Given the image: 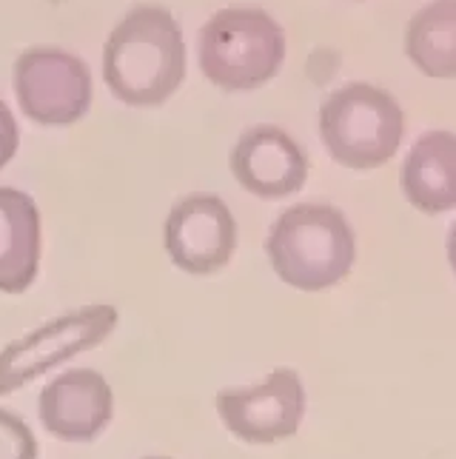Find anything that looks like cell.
Wrapping results in <instances>:
<instances>
[{"label": "cell", "mask_w": 456, "mask_h": 459, "mask_svg": "<svg viewBox=\"0 0 456 459\" xmlns=\"http://www.w3.org/2000/svg\"><path fill=\"white\" fill-rule=\"evenodd\" d=\"M185 77V40L163 6H134L115 26L103 49V81L129 106H160Z\"/></svg>", "instance_id": "obj_1"}, {"label": "cell", "mask_w": 456, "mask_h": 459, "mask_svg": "<svg viewBox=\"0 0 456 459\" xmlns=\"http://www.w3.org/2000/svg\"><path fill=\"white\" fill-rule=\"evenodd\" d=\"M265 255L282 282L300 291H325L351 274L357 237L345 214L325 203H300L282 212L265 240Z\"/></svg>", "instance_id": "obj_2"}, {"label": "cell", "mask_w": 456, "mask_h": 459, "mask_svg": "<svg viewBox=\"0 0 456 459\" xmlns=\"http://www.w3.org/2000/svg\"><path fill=\"white\" fill-rule=\"evenodd\" d=\"M286 60V31L265 9H219L200 31V69L226 91L269 83Z\"/></svg>", "instance_id": "obj_3"}, {"label": "cell", "mask_w": 456, "mask_h": 459, "mask_svg": "<svg viewBox=\"0 0 456 459\" xmlns=\"http://www.w3.org/2000/svg\"><path fill=\"white\" fill-rule=\"evenodd\" d=\"M320 134L340 166L357 171L380 169L402 143L405 115L385 89L348 83L323 103Z\"/></svg>", "instance_id": "obj_4"}, {"label": "cell", "mask_w": 456, "mask_h": 459, "mask_svg": "<svg viewBox=\"0 0 456 459\" xmlns=\"http://www.w3.org/2000/svg\"><path fill=\"white\" fill-rule=\"evenodd\" d=\"M117 328L115 306L94 303L46 323L0 351V397L26 388L31 379L52 371L89 348L100 345Z\"/></svg>", "instance_id": "obj_5"}, {"label": "cell", "mask_w": 456, "mask_h": 459, "mask_svg": "<svg viewBox=\"0 0 456 459\" xmlns=\"http://www.w3.org/2000/svg\"><path fill=\"white\" fill-rule=\"evenodd\" d=\"M14 94L29 120L72 126L91 106V74L81 57L55 46H35L14 63Z\"/></svg>", "instance_id": "obj_6"}, {"label": "cell", "mask_w": 456, "mask_h": 459, "mask_svg": "<svg viewBox=\"0 0 456 459\" xmlns=\"http://www.w3.org/2000/svg\"><path fill=\"white\" fill-rule=\"evenodd\" d=\"M217 414L226 429L248 446H274L300 431L305 417V385L294 368H274L260 385L223 388Z\"/></svg>", "instance_id": "obj_7"}, {"label": "cell", "mask_w": 456, "mask_h": 459, "mask_svg": "<svg viewBox=\"0 0 456 459\" xmlns=\"http://www.w3.org/2000/svg\"><path fill=\"white\" fill-rule=\"evenodd\" d=\"M166 251L180 272L206 277L226 268L237 248V220L214 195L183 197L166 220Z\"/></svg>", "instance_id": "obj_8"}, {"label": "cell", "mask_w": 456, "mask_h": 459, "mask_svg": "<svg viewBox=\"0 0 456 459\" xmlns=\"http://www.w3.org/2000/svg\"><path fill=\"white\" fill-rule=\"evenodd\" d=\"M231 171L245 192L280 200L300 192L308 180V157L297 140L277 126H254L231 152Z\"/></svg>", "instance_id": "obj_9"}, {"label": "cell", "mask_w": 456, "mask_h": 459, "mask_svg": "<svg viewBox=\"0 0 456 459\" xmlns=\"http://www.w3.org/2000/svg\"><path fill=\"white\" fill-rule=\"evenodd\" d=\"M38 414L43 429L63 442H91L112 422L115 394L94 368H72L40 391Z\"/></svg>", "instance_id": "obj_10"}, {"label": "cell", "mask_w": 456, "mask_h": 459, "mask_svg": "<svg viewBox=\"0 0 456 459\" xmlns=\"http://www.w3.org/2000/svg\"><path fill=\"white\" fill-rule=\"evenodd\" d=\"M40 209L21 188L0 186V291L23 294L40 272Z\"/></svg>", "instance_id": "obj_11"}, {"label": "cell", "mask_w": 456, "mask_h": 459, "mask_svg": "<svg viewBox=\"0 0 456 459\" xmlns=\"http://www.w3.org/2000/svg\"><path fill=\"white\" fill-rule=\"evenodd\" d=\"M405 200L422 214L456 209V134L426 132L402 163Z\"/></svg>", "instance_id": "obj_12"}, {"label": "cell", "mask_w": 456, "mask_h": 459, "mask_svg": "<svg viewBox=\"0 0 456 459\" xmlns=\"http://www.w3.org/2000/svg\"><path fill=\"white\" fill-rule=\"evenodd\" d=\"M405 55L422 74L456 77V0H434L414 14L405 29Z\"/></svg>", "instance_id": "obj_13"}, {"label": "cell", "mask_w": 456, "mask_h": 459, "mask_svg": "<svg viewBox=\"0 0 456 459\" xmlns=\"http://www.w3.org/2000/svg\"><path fill=\"white\" fill-rule=\"evenodd\" d=\"M0 459H38V439L29 425L0 408Z\"/></svg>", "instance_id": "obj_14"}, {"label": "cell", "mask_w": 456, "mask_h": 459, "mask_svg": "<svg viewBox=\"0 0 456 459\" xmlns=\"http://www.w3.org/2000/svg\"><path fill=\"white\" fill-rule=\"evenodd\" d=\"M21 146V129L14 123L12 108L0 100V169L12 163V157L18 154Z\"/></svg>", "instance_id": "obj_15"}, {"label": "cell", "mask_w": 456, "mask_h": 459, "mask_svg": "<svg viewBox=\"0 0 456 459\" xmlns=\"http://www.w3.org/2000/svg\"><path fill=\"white\" fill-rule=\"evenodd\" d=\"M448 260H451V268L456 272V223L451 226V237H448Z\"/></svg>", "instance_id": "obj_16"}, {"label": "cell", "mask_w": 456, "mask_h": 459, "mask_svg": "<svg viewBox=\"0 0 456 459\" xmlns=\"http://www.w3.org/2000/svg\"><path fill=\"white\" fill-rule=\"evenodd\" d=\"M146 459H168V456H146Z\"/></svg>", "instance_id": "obj_17"}]
</instances>
